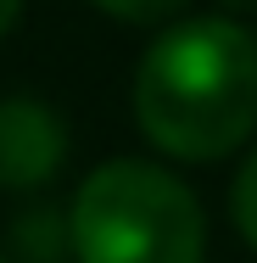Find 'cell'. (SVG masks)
<instances>
[{
	"mask_svg": "<svg viewBox=\"0 0 257 263\" xmlns=\"http://www.w3.org/2000/svg\"><path fill=\"white\" fill-rule=\"evenodd\" d=\"M90 6L106 11L112 23H134L140 28V23H173L190 0H90Z\"/></svg>",
	"mask_w": 257,
	"mask_h": 263,
	"instance_id": "4",
	"label": "cell"
},
{
	"mask_svg": "<svg viewBox=\"0 0 257 263\" xmlns=\"http://www.w3.org/2000/svg\"><path fill=\"white\" fill-rule=\"evenodd\" d=\"M17 17H23V0H0V40L17 28Z\"/></svg>",
	"mask_w": 257,
	"mask_h": 263,
	"instance_id": "6",
	"label": "cell"
},
{
	"mask_svg": "<svg viewBox=\"0 0 257 263\" xmlns=\"http://www.w3.org/2000/svg\"><path fill=\"white\" fill-rule=\"evenodd\" d=\"M229 208H235V230L246 235V247H257V152L246 157V168L235 174V196H229Z\"/></svg>",
	"mask_w": 257,
	"mask_h": 263,
	"instance_id": "5",
	"label": "cell"
},
{
	"mask_svg": "<svg viewBox=\"0 0 257 263\" xmlns=\"http://www.w3.org/2000/svg\"><path fill=\"white\" fill-rule=\"evenodd\" d=\"M78 263H202V202L156 162H101L73 196Z\"/></svg>",
	"mask_w": 257,
	"mask_h": 263,
	"instance_id": "2",
	"label": "cell"
},
{
	"mask_svg": "<svg viewBox=\"0 0 257 263\" xmlns=\"http://www.w3.org/2000/svg\"><path fill=\"white\" fill-rule=\"evenodd\" d=\"M62 162V123L34 101H0V179L39 185Z\"/></svg>",
	"mask_w": 257,
	"mask_h": 263,
	"instance_id": "3",
	"label": "cell"
},
{
	"mask_svg": "<svg viewBox=\"0 0 257 263\" xmlns=\"http://www.w3.org/2000/svg\"><path fill=\"white\" fill-rule=\"evenodd\" d=\"M134 118L168 157L218 162L257 129V34L235 17H185L134 73Z\"/></svg>",
	"mask_w": 257,
	"mask_h": 263,
	"instance_id": "1",
	"label": "cell"
},
{
	"mask_svg": "<svg viewBox=\"0 0 257 263\" xmlns=\"http://www.w3.org/2000/svg\"><path fill=\"white\" fill-rule=\"evenodd\" d=\"M229 17H257V0H218Z\"/></svg>",
	"mask_w": 257,
	"mask_h": 263,
	"instance_id": "7",
	"label": "cell"
}]
</instances>
